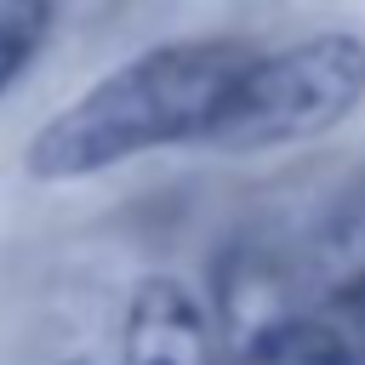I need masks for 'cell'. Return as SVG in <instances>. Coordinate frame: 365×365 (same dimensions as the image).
<instances>
[{"label":"cell","instance_id":"6da1fadb","mask_svg":"<svg viewBox=\"0 0 365 365\" xmlns=\"http://www.w3.org/2000/svg\"><path fill=\"white\" fill-rule=\"evenodd\" d=\"M251 46L240 40H165L63 103L23 148L34 182H80L154 148L205 143Z\"/></svg>","mask_w":365,"mask_h":365},{"label":"cell","instance_id":"3957f363","mask_svg":"<svg viewBox=\"0 0 365 365\" xmlns=\"http://www.w3.org/2000/svg\"><path fill=\"white\" fill-rule=\"evenodd\" d=\"M120 365H228L205 302L182 279H143L125 302Z\"/></svg>","mask_w":365,"mask_h":365},{"label":"cell","instance_id":"5b68a950","mask_svg":"<svg viewBox=\"0 0 365 365\" xmlns=\"http://www.w3.org/2000/svg\"><path fill=\"white\" fill-rule=\"evenodd\" d=\"M57 23V0H0V97L34 68Z\"/></svg>","mask_w":365,"mask_h":365},{"label":"cell","instance_id":"277c9868","mask_svg":"<svg viewBox=\"0 0 365 365\" xmlns=\"http://www.w3.org/2000/svg\"><path fill=\"white\" fill-rule=\"evenodd\" d=\"M240 365H359V348L348 331H336L331 319H308V314H285L274 331H262L251 342V354Z\"/></svg>","mask_w":365,"mask_h":365},{"label":"cell","instance_id":"52a82bcc","mask_svg":"<svg viewBox=\"0 0 365 365\" xmlns=\"http://www.w3.org/2000/svg\"><path fill=\"white\" fill-rule=\"evenodd\" d=\"M63 365H97V359H63Z\"/></svg>","mask_w":365,"mask_h":365},{"label":"cell","instance_id":"7a4b0ae2","mask_svg":"<svg viewBox=\"0 0 365 365\" xmlns=\"http://www.w3.org/2000/svg\"><path fill=\"white\" fill-rule=\"evenodd\" d=\"M365 103V34L325 29L279 51H251L222 114L205 131V148L268 154L314 143Z\"/></svg>","mask_w":365,"mask_h":365},{"label":"cell","instance_id":"8992f818","mask_svg":"<svg viewBox=\"0 0 365 365\" xmlns=\"http://www.w3.org/2000/svg\"><path fill=\"white\" fill-rule=\"evenodd\" d=\"M354 348H359V365H365V302H354V325H348Z\"/></svg>","mask_w":365,"mask_h":365}]
</instances>
